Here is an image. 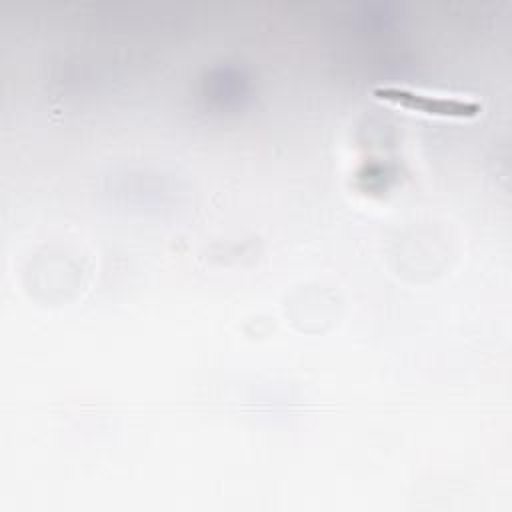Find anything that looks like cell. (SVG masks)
<instances>
[{
    "label": "cell",
    "instance_id": "cell-1",
    "mask_svg": "<svg viewBox=\"0 0 512 512\" xmlns=\"http://www.w3.org/2000/svg\"><path fill=\"white\" fill-rule=\"evenodd\" d=\"M374 96L382 100L396 102L400 106L420 110L426 114L436 116H476L480 112V104L474 100H460V98H442V96H428L422 92H414L402 86H376Z\"/></svg>",
    "mask_w": 512,
    "mask_h": 512
}]
</instances>
